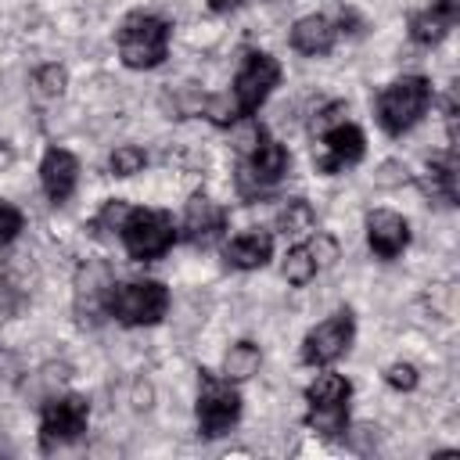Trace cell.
Masks as SVG:
<instances>
[{
  "label": "cell",
  "instance_id": "cell-1",
  "mask_svg": "<svg viewBox=\"0 0 460 460\" xmlns=\"http://www.w3.org/2000/svg\"><path fill=\"white\" fill-rule=\"evenodd\" d=\"M277 83H280V61L273 54H266V50H244L230 93L212 97L205 115L216 126H230L237 119H252L266 104V97L273 93Z\"/></svg>",
  "mask_w": 460,
  "mask_h": 460
},
{
  "label": "cell",
  "instance_id": "cell-2",
  "mask_svg": "<svg viewBox=\"0 0 460 460\" xmlns=\"http://www.w3.org/2000/svg\"><path fill=\"white\" fill-rule=\"evenodd\" d=\"M349 108L345 104H327L313 129H316V147H313V162L323 176H334V172H345L352 169L356 162H363V151H367V137L356 122L345 119Z\"/></svg>",
  "mask_w": 460,
  "mask_h": 460
},
{
  "label": "cell",
  "instance_id": "cell-3",
  "mask_svg": "<svg viewBox=\"0 0 460 460\" xmlns=\"http://www.w3.org/2000/svg\"><path fill=\"white\" fill-rule=\"evenodd\" d=\"M288 165H291L288 147H284L277 137H270V133L259 126V129H255L252 147H248V151L237 158L234 187H237V194H241L244 201H255V198L270 194V190H273V187L284 180Z\"/></svg>",
  "mask_w": 460,
  "mask_h": 460
},
{
  "label": "cell",
  "instance_id": "cell-4",
  "mask_svg": "<svg viewBox=\"0 0 460 460\" xmlns=\"http://www.w3.org/2000/svg\"><path fill=\"white\" fill-rule=\"evenodd\" d=\"M104 313L122 327H155L169 313V288L155 277L111 284L104 295Z\"/></svg>",
  "mask_w": 460,
  "mask_h": 460
},
{
  "label": "cell",
  "instance_id": "cell-5",
  "mask_svg": "<svg viewBox=\"0 0 460 460\" xmlns=\"http://www.w3.org/2000/svg\"><path fill=\"white\" fill-rule=\"evenodd\" d=\"M169 22L151 14V11H133L122 18L119 32H115V47L126 68H155L165 61L169 54Z\"/></svg>",
  "mask_w": 460,
  "mask_h": 460
},
{
  "label": "cell",
  "instance_id": "cell-6",
  "mask_svg": "<svg viewBox=\"0 0 460 460\" xmlns=\"http://www.w3.org/2000/svg\"><path fill=\"white\" fill-rule=\"evenodd\" d=\"M428 108H431V83L424 75H402L388 83L374 101L377 126L388 137H402L406 129H413Z\"/></svg>",
  "mask_w": 460,
  "mask_h": 460
},
{
  "label": "cell",
  "instance_id": "cell-7",
  "mask_svg": "<svg viewBox=\"0 0 460 460\" xmlns=\"http://www.w3.org/2000/svg\"><path fill=\"white\" fill-rule=\"evenodd\" d=\"M349 399L352 381L345 374H320L305 388V424L320 438H341L349 431Z\"/></svg>",
  "mask_w": 460,
  "mask_h": 460
},
{
  "label": "cell",
  "instance_id": "cell-8",
  "mask_svg": "<svg viewBox=\"0 0 460 460\" xmlns=\"http://www.w3.org/2000/svg\"><path fill=\"white\" fill-rule=\"evenodd\" d=\"M119 241L129 252V259L151 262V259H162L176 244V223L165 208H133L129 205L119 223Z\"/></svg>",
  "mask_w": 460,
  "mask_h": 460
},
{
  "label": "cell",
  "instance_id": "cell-9",
  "mask_svg": "<svg viewBox=\"0 0 460 460\" xmlns=\"http://www.w3.org/2000/svg\"><path fill=\"white\" fill-rule=\"evenodd\" d=\"M198 431L205 438L226 435L241 420V392L230 377H219L212 370H198Z\"/></svg>",
  "mask_w": 460,
  "mask_h": 460
},
{
  "label": "cell",
  "instance_id": "cell-10",
  "mask_svg": "<svg viewBox=\"0 0 460 460\" xmlns=\"http://www.w3.org/2000/svg\"><path fill=\"white\" fill-rule=\"evenodd\" d=\"M86 424H90V406L83 395L68 392V395L47 399L40 410V449L50 453V449L79 442L86 435Z\"/></svg>",
  "mask_w": 460,
  "mask_h": 460
},
{
  "label": "cell",
  "instance_id": "cell-11",
  "mask_svg": "<svg viewBox=\"0 0 460 460\" xmlns=\"http://www.w3.org/2000/svg\"><path fill=\"white\" fill-rule=\"evenodd\" d=\"M352 338H356V316H352V309H338L302 338V363L331 367L334 359H341L349 352Z\"/></svg>",
  "mask_w": 460,
  "mask_h": 460
},
{
  "label": "cell",
  "instance_id": "cell-12",
  "mask_svg": "<svg viewBox=\"0 0 460 460\" xmlns=\"http://www.w3.org/2000/svg\"><path fill=\"white\" fill-rule=\"evenodd\" d=\"M226 230V208L219 201H212L205 190L190 194V201L183 205V219L176 226V237H183L194 248H208L223 237Z\"/></svg>",
  "mask_w": 460,
  "mask_h": 460
},
{
  "label": "cell",
  "instance_id": "cell-13",
  "mask_svg": "<svg viewBox=\"0 0 460 460\" xmlns=\"http://www.w3.org/2000/svg\"><path fill=\"white\" fill-rule=\"evenodd\" d=\"M367 244L377 259H399L410 244V223L392 208H374L367 216Z\"/></svg>",
  "mask_w": 460,
  "mask_h": 460
},
{
  "label": "cell",
  "instance_id": "cell-14",
  "mask_svg": "<svg viewBox=\"0 0 460 460\" xmlns=\"http://www.w3.org/2000/svg\"><path fill=\"white\" fill-rule=\"evenodd\" d=\"M40 183H43V194L54 205L68 201L72 190H75V183H79V162H75V155L65 151V147H50L43 155V162H40Z\"/></svg>",
  "mask_w": 460,
  "mask_h": 460
},
{
  "label": "cell",
  "instance_id": "cell-15",
  "mask_svg": "<svg viewBox=\"0 0 460 460\" xmlns=\"http://www.w3.org/2000/svg\"><path fill=\"white\" fill-rule=\"evenodd\" d=\"M460 18V0H431L424 11L410 14V40L417 47H435Z\"/></svg>",
  "mask_w": 460,
  "mask_h": 460
},
{
  "label": "cell",
  "instance_id": "cell-16",
  "mask_svg": "<svg viewBox=\"0 0 460 460\" xmlns=\"http://www.w3.org/2000/svg\"><path fill=\"white\" fill-rule=\"evenodd\" d=\"M273 259V234L270 230H241L223 244V262L230 270H259Z\"/></svg>",
  "mask_w": 460,
  "mask_h": 460
},
{
  "label": "cell",
  "instance_id": "cell-17",
  "mask_svg": "<svg viewBox=\"0 0 460 460\" xmlns=\"http://www.w3.org/2000/svg\"><path fill=\"white\" fill-rule=\"evenodd\" d=\"M334 40H338V25H334L327 14H305V18H298V22L291 25V47H295L298 54H305V58H323V54H331Z\"/></svg>",
  "mask_w": 460,
  "mask_h": 460
},
{
  "label": "cell",
  "instance_id": "cell-18",
  "mask_svg": "<svg viewBox=\"0 0 460 460\" xmlns=\"http://www.w3.org/2000/svg\"><path fill=\"white\" fill-rule=\"evenodd\" d=\"M428 190L438 194L446 205L456 201V155L453 151H446L442 158L428 162Z\"/></svg>",
  "mask_w": 460,
  "mask_h": 460
},
{
  "label": "cell",
  "instance_id": "cell-19",
  "mask_svg": "<svg viewBox=\"0 0 460 460\" xmlns=\"http://www.w3.org/2000/svg\"><path fill=\"white\" fill-rule=\"evenodd\" d=\"M259 363H262L259 345H252V341H237V345H230L226 356H223V377H230V381H244V377H252V374L259 370Z\"/></svg>",
  "mask_w": 460,
  "mask_h": 460
},
{
  "label": "cell",
  "instance_id": "cell-20",
  "mask_svg": "<svg viewBox=\"0 0 460 460\" xmlns=\"http://www.w3.org/2000/svg\"><path fill=\"white\" fill-rule=\"evenodd\" d=\"M316 270H320V259H316L313 244H295V248L284 255V280L295 284V288L309 284V280L316 277Z\"/></svg>",
  "mask_w": 460,
  "mask_h": 460
},
{
  "label": "cell",
  "instance_id": "cell-21",
  "mask_svg": "<svg viewBox=\"0 0 460 460\" xmlns=\"http://www.w3.org/2000/svg\"><path fill=\"white\" fill-rule=\"evenodd\" d=\"M144 165H147V155H144V147H137V144H119V147L111 151V158H108V169H111L115 176H137Z\"/></svg>",
  "mask_w": 460,
  "mask_h": 460
},
{
  "label": "cell",
  "instance_id": "cell-22",
  "mask_svg": "<svg viewBox=\"0 0 460 460\" xmlns=\"http://www.w3.org/2000/svg\"><path fill=\"white\" fill-rule=\"evenodd\" d=\"M280 230L284 234H305V230H313V212H309V205L302 198H291L280 208Z\"/></svg>",
  "mask_w": 460,
  "mask_h": 460
},
{
  "label": "cell",
  "instance_id": "cell-23",
  "mask_svg": "<svg viewBox=\"0 0 460 460\" xmlns=\"http://www.w3.org/2000/svg\"><path fill=\"white\" fill-rule=\"evenodd\" d=\"M126 208H129V205H126L122 198H111V201H108V205L90 219V230H93L97 237H104V230H115V234H119V223H122Z\"/></svg>",
  "mask_w": 460,
  "mask_h": 460
},
{
  "label": "cell",
  "instance_id": "cell-24",
  "mask_svg": "<svg viewBox=\"0 0 460 460\" xmlns=\"http://www.w3.org/2000/svg\"><path fill=\"white\" fill-rule=\"evenodd\" d=\"M22 226H25L22 208H14L11 201H4V198H0V248H4V244H11V241L22 234Z\"/></svg>",
  "mask_w": 460,
  "mask_h": 460
},
{
  "label": "cell",
  "instance_id": "cell-25",
  "mask_svg": "<svg viewBox=\"0 0 460 460\" xmlns=\"http://www.w3.org/2000/svg\"><path fill=\"white\" fill-rule=\"evenodd\" d=\"M36 86H40V93H47V97H58L61 90H65V83H68V72L61 68V65H43V68H36Z\"/></svg>",
  "mask_w": 460,
  "mask_h": 460
},
{
  "label": "cell",
  "instance_id": "cell-26",
  "mask_svg": "<svg viewBox=\"0 0 460 460\" xmlns=\"http://www.w3.org/2000/svg\"><path fill=\"white\" fill-rule=\"evenodd\" d=\"M385 381H388V388H395V392H413V388H417V367H413V363H392V367L385 370Z\"/></svg>",
  "mask_w": 460,
  "mask_h": 460
},
{
  "label": "cell",
  "instance_id": "cell-27",
  "mask_svg": "<svg viewBox=\"0 0 460 460\" xmlns=\"http://www.w3.org/2000/svg\"><path fill=\"white\" fill-rule=\"evenodd\" d=\"M248 0H208V11L212 14H226V11H237V7H244Z\"/></svg>",
  "mask_w": 460,
  "mask_h": 460
},
{
  "label": "cell",
  "instance_id": "cell-28",
  "mask_svg": "<svg viewBox=\"0 0 460 460\" xmlns=\"http://www.w3.org/2000/svg\"><path fill=\"white\" fill-rule=\"evenodd\" d=\"M11 165H14V147L0 137V172H4V169H11Z\"/></svg>",
  "mask_w": 460,
  "mask_h": 460
}]
</instances>
